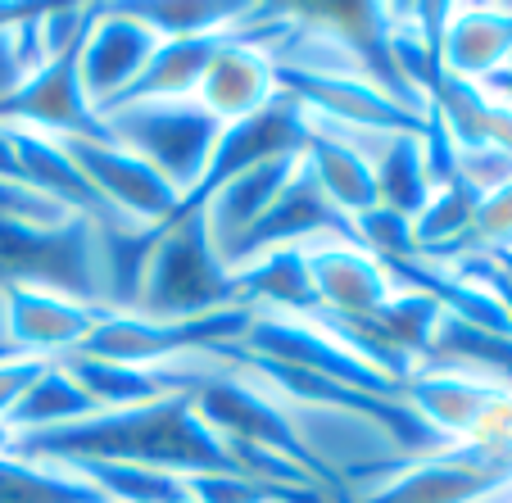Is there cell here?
<instances>
[{
	"label": "cell",
	"instance_id": "6da1fadb",
	"mask_svg": "<svg viewBox=\"0 0 512 503\" xmlns=\"http://www.w3.org/2000/svg\"><path fill=\"white\" fill-rule=\"evenodd\" d=\"M223 304L241 300H236L227 263L209 245L200 213H182L164 223L141 254L127 309L155 313V318H195V313H213Z\"/></svg>",
	"mask_w": 512,
	"mask_h": 503
},
{
	"label": "cell",
	"instance_id": "7a4b0ae2",
	"mask_svg": "<svg viewBox=\"0 0 512 503\" xmlns=\"http://www.w3.org/2000/svg\"><path fill=\"white\" fill-rule=\"evenodd\" d=\"M250 318H254L250 304H223V309L195 313V318H155V313H136V309H105L78 354L109 358V363H136V368H168V363H182V358L241 345V336L250 331Z\"/></svg>",
	"mask_w": 512,
	"mask_h": 503
},
{
	"label": "cell",
	"instance_id": "3957f363",
	"mask_svg": "<svg viewBox=\"0 0 512 503\" xmlns=\"http://www.w3.org/2000/svg\"><path fill=\"white\" fill-rule=\"evenodd\" d=\"M236 349H245L254 358L286 363V368L309 372V377L336 381V386L363 390V395H377V399H399V390H404L322 313H254L250 331L241 336Z\"/></svg>",
	"mask_w": 512,
	"mask_h": 503
},
{
	"label": "cell",
	"instance_id": "277c9868",
	"mask_svg": "<svg viewBox=\"0 0 512 503\" xmlns=\"http://www.w3.org/2000/svg\"><path fill=\"white\" fill-rule=\"evenodd\" d=\"M96 127L118 141L123 150L155 164L168 182L182 191V200L200 186L209 155L218 146L223 127L213 123L195 100H145V105H114L100 109ZM182 209V204H177Z\"/></svg>",
	"mask_w": 512,
	"mask_h": 503
},
{
	"label": "cell",
	"instance_id": "5b68a950",
	"mask_svg": "<svg viewBox=\"0 0 512 503\" xmlns=\"http://www.w3.org/2000/svg\"><path fill=\"white\" fill-rule=\"evenodd\" d=\"M508 490L512 458H481L463 445H445L354 485L349 503H494Z\"/></svg>",
	"mask_w": 512,
	"mask_h": 503
},
{
	"label": "cell",
	"instance_id": "8992f818",
	"mask_svg": "<svg viewBox=\"0 0 512 503\" xmlns=\"http://www.w3.org/2000/svg\"><path fill=\"white\" fill-rule=\"evenodd\" d=\"M64 155L78 164V173L91 182V191L118 213V223L132 232H159L164 223L177 218L182 191L159 173L155 164H145L141 155L123 150L118 141H109L105 132L87 136H55Z\"/></svg>",
	"mask_w": 512,
	"mask_h": 503
},
{
	"label": "cell",
	"instance_id": "52a82bcc",
	"mask_svg": "<svg viewBox=\"0 0 512 503\" xmlns=\"http://www.w3.org/2000/svg\"><path fill=\"white\" fill-rule=\"evenodd\" d=\"M281 28H286V5H272L259 28L227 37L218 46V55L209 59L191 100L218 127L245 123V118L263 114V109H272L281 100L277 59H272V41L281 37Z\"/></svg>",
	"mask_w": 512,
	"mask_h": 503
},
{
	"label": "cell",
	"instance_id": "ba28073f",
	"mask_svg": "<svg viewBox=\"0 0 512 503\" xmlns=\"http://www.w3.org/2000/svg\"><path fill=\"white\" fill-rule=\"evenodd\" d=\"M5 286V313H10V340L19 354L59 358L78 354L87 345V336L100 322V304L82 300V295L64 291V286H50V281H32V277H10L0 281Z\"/></svg>",
	"mask_w": 512,
	"mask_h": 503
},
{
	"label": "cell",
	"instance_id": "9c48e42d",
	"mask_svg": "<svg viewBox=\"0 0 512 503\" xmlns=\"http://www.w3.org/2000/svg\"><path fill=\"white\" fill-rule=\"evenodd\" d=\"M159 32L132 10V5H96L87 23V37L78 46V82L87 91V105L109 109L150 64L159 46Z\"/></svg>",
	"mask_w": 512,
	"mask_h": 503
},
{
	"label": "cell",
	"instance_id": "30bf717a",
	"mask_svg": "<svg viewBox=\"0 0 512 503\" xmlns=\"http://www.w3.org/2000/svg\"><path fill=\"white\" fill-rule=\"evenodd\" d=\"M309 272L318 313L331 322H368L399 295L390 268L368 254L354 236H322L309 245Z\"/></svg>",
	"mask_w": 512,
	"mask_h": 503
},
{
	"label": "cell",
	"instance_id": "8fae6325",
	"mask_svg": "<svg viewBox=\"0 0 512 503\" xmlns=\"http://www.w3.org/2000/svg\"><path fill=\"white\" fill-rule=\"evenodd\" d=\"M295 168H300V150L259 159V164L223 177V182L213 186V191L191 209V213H200L204 232H209V245L218 250V259H223L227 268H232L236 250L245 245V236L268 218V209L277 204V195L286 191V182L295 177Z\"/></svg>",
	"mask_w": 512,
	"mask_h": 503
},
{
	"label": "cell",
	"instance_id": "7c38bea8",
	"mask_svg": "<svg viewBox=\"0 0 512 503\" xmlns=\"http://www.w3.org/2000/svg\"><path fill=\"white\" fill-rule=\"evenodd\" d=\"M503 386V377L481 368H463V363H435L426 358L422 368L404 381L399 399L417 422L431 431L440 445H463L467 426L485 408V399Z\"/></svg>",
	"mask_w": 512,
	"mask_h": 503
},
{
	"label": "cell",
	"instance_id": "4fadbf2b",
	"mask_svg": "<svg viewBox=\"0 0 512 503\" xmlns=\"http://www.w3.org/2000/svg\"><path fill=\"white\" fill-rule=\"evenodd\" d=\"M0 123L46 132V136L100 132L96 109L87 105V91L78 82V50H68V55L46 59L41 68H32L28 82L0 105Z\"/></svg>",
	"mask_w": 512,
	"mask_h": 503
},
{
	"label": "cell",
	"instance_id": "5bb4252c",
	"mask_svg": "<svg viewBox=\"0 0 512 503\" xmlns=\"http://www.w3.org/2000/svg\"><path fill=\"white\" fill-rule=\"evenodd\" d=\"M300 164H304V173H309V182L322 191V200H327L345 223H354V218H363L368 209H377V173H372V159L354 132H340V127H327V123H318V118H304Z\"/></svg>",
	"mask_w": 512,
	"mask_h": 503
},
{
	"label": "cell",
	"instance_id": "9a60e30c",
	"mask_svg": "<svg viewBox=\"0 0 512 503\" xmlns=\"http://www.w3.org/2000/svg\"><path fill=\"white\" fill-rule=\"evenodd\" d=\"M440 73L458 82H490L512 64V5H449L435 41Z\"/></svg>",
	"mask_w": 512,
	"mask_h": 503
},
{
	"label": "cell",
	"instance_id": "2e32d148",
	"mask_svg": "<svg viewBox=\"0 0 512 503\" xmlns=\"http://www.w3.org/2000/svg\"><path fill=\"white\" fill-rule=\"evenodd\" d=\"M227 37L236 32H200V37H164L141 68V78L114 100V105H145V100H191L200 87L209 59L218 55ZM109 105V109H114Z\"/></svg>",
	"mask_w": 512,
	"mask_h": 503
},
{
	"label": "cell",
	"instance_id": "e0dca14e",
	"mask_svg": "<svg viewBox=\"0 0 512 503\" xmlns=\"http://www.w3.org/2000/svg\"><path fill=\"white\" fill-rule=\"evenodd\" d=\"M59 467L78 476L100 503H191L186 476L168 467L123 463V458H59Z\"/></svg>",
	"mask_w": 512,
	"mask_h": 503
},
{
	"label": "cell",
	"instance_id": "ac0fdd59",
	"mask_svg": "<svg viewBox=\"0 0 512 503\" xmlns=\"http://www.w3.org/2000/svg\"><path fill=\"white\" fill-rule=\"evenodd\" d=\"M354 136L363 141V150H368V159H372V173H377V204L413 218V213L426 204V195H431V168H426L422 132L417 136H363V132H354Z\"/></svg>",
	"mask_w": 512,
	"mask_h": 503
},
{
	"label": "cell",
	"instance_id": "d6986e66",
	"mask_svg": "<svg viewBox=\"0 0 512 503\" xmlns=\"http://www.w3.org/2000/svg\"><path fill=\"white\" fill-rule=\"evenodd\" d=\"M100 413L91 404V395L68 377L64 363H46L37 381L28 386V395L19 399V408L10 413V431L14 440H28V436H46V431H59L68 422H82V417Z\"/></svg>",
	"mask_w": 512,
	"mask_h": 503
},
{
	"label": "cell",
	"instance_id": "ffe728a7",
	"mask_svg": "<svg viewBox=\"0 0 512 503\" xmlns=\"http://www.w3.org/2000/svg\"><path fill=\"white\" fill-rule=\"evenodd\" d=\"M37 10L41 5H28L14 23H0V105L28 82L32 68H41Z\"/></svg>",
	"mask_w": 512,
	"mask_h": 503
},
{
	"label": "cell",
	"instance_id": "44dd1931",
	"mask_svg": "<svg viewBox=\"0 0 512 503\" xmlns=\"http://www.w3.org/2000/svg\"><path fill=\"white\" fill-rule=\"evenodd\" d=\"M349 236H354V241L363 245L368 254H377L381 263L413 259V254H417L413 218H408V213L386 209V204H377V209H368L363 218H354V223H349Z\"/></svg>",
	"mask_w": 512,
	"mask_h": 503
},
{
	"label": "cell",
	"instance_id": "7402d4cb",
	"mask_svg": "<svg viewBox=\"0 0 512 503\" xmlns=\"http://www.w3.org/2000/svg\"><path fill=\"white\" fill-rule=\"evenodd\" d=\"M494 250H512V182L481 195L472 218V236L463 245V254H494ZM463 254H454V259H463Z\"/></svg>",
	"mask_w": 512,
	"mask_h": 503
},
{
	"label": "cell",
	"instance_id": "603a6c76",
	"mask_svg": "<svg viewBox=\"0 0 512 503\" xmlns=\"http://www.w3.org/2000/svg\"><path fill=\"white\" fill-rule=\"evenodd\" d=\"M454 146V177L467 186V191L476 195H490L499 191V186L512 182V155L499 146H458V141H449Z\"/></svg>",
	"mask_w": 512,
	"mask_h": 503
},
{
	"label": "cell",
	"instance_id": "cb8c5ba5",
	"mask_svg": "<svg viewBox=\"0 0 512 503\" xmlns=\"http://www.w3.org/2000/svg\"><path fill=\"white\" fill-rule=\"evenodd\" d=\"M41 372H46V358H32V354L0 358V422H10V413L19 408V399L28 395V386Z\"/></svg>",
	"mask_w": 512,
	"mask_h": 503
},
{
	"label": "cell",
	"instance_id": "d4e9b609",
	"mask_svg": "<svg viewBox=\"0 0 512 503\" xmlns=\"http://www.w3.org/2000/svg\"><path fill=\"white\" fill-rule=\"evenodd\" d=\"M0 182H23L19 146H14V132H10V127H0Z\"/></svg>",
	"mask_w": 512,
	"mask_h": 503
},
{
	"label": "cell",
	"instance_id": "484cf974",
	"mask_svg": "<svg viewBox=\"0 0 512 503\" xmlns=\"http://www.w3.org/2000/svg\"><path fill=\"white\" fill-rule=\"evenodd\" d=\"M10 354H19V349L10 340V313H5V286H0V358H10Z\"/></svg>",
	"mask_w": 512,
	"mask_h": 503
},
{
	"label": "cell",
	"instance_id": "4316f807",
	"mask_svg": "<svg viewBox=\"0 0 512 503\" xmlns=\"http://www.w3.org/2000/svg\"><path fill=\"white\" fill-rule=\"evenodd\" d=\"M14 449V431H10V422H0V454H10Z\"/></svg>",
	"mask_w": 512,
	"mask_h": 503
},
{
	"label": "cell",
	"instance_id": "83f0119b",
	"mask_svg": "<svg viewBox=\"0 0 512 503\" xmlns=\"http://www.w3.org/2000/svg\"><path fill=\"white\" fill-rule=\"evenodd\" d=\"M23 10H28V5H0V23H14Z\"/></svg>",
	"mask_w": 512,
	"mask_h": 503
},
{
	"label": "cell",
	"instance_id": "f1b7e54d",
	"mask_svg": "<svg viewBox=\"0 0 512 503\" xmlns=\"http://www.w3.org/2000/svg\"><path fill=\"white\" fill-rule=\"evenodd\" d=\"M494 503H512V490H508V494H503V499H494Z\"/></svg>",
	"mask_w": 512,
	"mask_h": 503
},
{
	"label": "cell",
	"instance_id": "f546056e",
	"mask_svg": "<svg viewBox=\"0 0 512 503\" xmlns=\"http://www.w3.org/2000/svg\"><path fill=\"white\" fill-rule=\"evenodd\" d=\"M508 381H512V377H508Z\"/></svg>",
	"mask_w": 512,
	"mask_h": 503
}]
</instances>
